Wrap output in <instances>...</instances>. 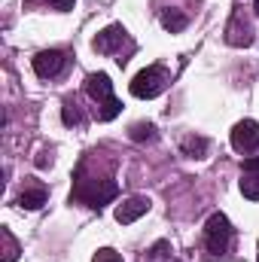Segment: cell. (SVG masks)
Returning a JSON list of instances; mask_svg holds the SVG:
<instances>
[{"label": "cell", "mask_w": 259, "mask_h": 262, "mask_svg": "<svg viewBox=\"0 0 259 262\" xmlns=\"http://www.w3.org/2000/svg\"><path fill=\"white\" fill-rule=\"evenodd\" d=\"M85 92H89V98L101 107V110H98V119H101V122H110V119H116V116L122 113V104L113 98V82H110L107 73H92L89 82H85Z\"/></svg>", "instance_id": "obj_1"}, {"label": "cell", "mask_w": 259, "mask_h": 262, "mask_svg": "<svg viewBox=\"0 0 259 262\" xmlns=\"http://www.w3.org/2000/svg\"><path fill=\"white\" fill-rule=\"evenodd\" d=\"M165 85H168V70L153 64V67H146V70H140L131 79V95L134 98H156V95L165 92Z\"/></svg>", "instance_id": "obj_2"}, {"label": "cell", "mask_w": 259, "mask_h": 262, "mask_svg": "<svg viewBox=\"0 0 259 262\" xmlns=\"http://www.w3.org/2000/svg\"><path fill=\"white\" fill-rule=\"evenodd\" d=\"M204 244L217 256L229 250V244H232V226H229L226 213H210V220L204 226Z\"/></svg>", "instance_id": "obj_3"}, {"label": "cell", "mask_w": 259, "mask_h": 262, "mask_svg": "<svg viewBox=\"0 0 259 262\" xmlns=\"http://www.w3.org/2000/svg\"><path fill=\"white\" fill-rule=\"evenodd\" d=\"M113 195H116L113 180H79V186H76V198L85 201L89 207H104Z\"/></svg>", "instance_id": "obj_4"}, {"label": "cell", "mask_w": 259, "mask_h": 262, "mask_svg": "<svg viewBox=\"0 0 259 262\" xmlns=\"http://www.w3.org/2000/svg\"><path fill=\"white\" fill-rule=\"evenodd\" d=\"M64 64H67V58H64V52H58V49H46V52L34 55V73L43 76V79L58 76L64 70Z\"/></svg>", "instance_id": "obj_5"}, {"label": "cell", "mask_w": 259, "mask_h": 262, "mask_svg": "<svg viewBox=\"0 0 259 262\" xmlns=\"http://www.w3.org/2000/svg\"><path fill=\"white\" fill-rule=\"evenodd\" d=\"M232 146H235L238 152H250V149H256L259 146V122H253V119L238 122V125L232 128Z\"/></svg>", "instance_id": "obj_6"}, {"label": "cell", "mask_w": 259, "mask_h": 262, "mask_svg": "<svg viewBox=\"0 0 259 262\" xmlns=\"http://www.w3.org/2000/svg\"><path fill=\"white\" fill-rule=\"evenodd\" d=\"M146 210H149V198L134 195V198L122 201V204L116 207V220H119V223H134V220H137V216H143Z\"/></svg>", "instance_id": "obj_7"}, {"label": "cell", "mask_w": 259, "mask_h": 262, "mask_svg": "<svg viewBox=\"0 0 259 262\" xmlns=\"http://www.w3.org/2000/svg\"><path fill=\"white\" fill-rule=\"evenodd\" d=\"M122 40H125V31H122L119 25H110L107 31H101V34L95 37V49H98V52H113Z\"/></svg>", "instance_id": "obj_8"}, {"label": "cell", "mask_w": 259, "mask_h": 262, "mask_svg": "<svg viewBox=\"0 0 259 262\" xmlns=\"http://www.w3.org/2000/svg\"><path fill=\"white\" fill-rule=\"evenodd\" d=\"M232 46H250L253 43V34H250V28L247 25H241V15H235V21H232V28H229V37H226Z\"/></svg>", "instance_id": "obj_9"}, {"label": "cell", "mask_w": 259, "mask_h": 262, "mask_svg": "<svg viewBox=\"0 0 259 262\" xmlns=\"http://www.w3.org/2000/svg\"><path fill=\"white\" fill-rule=\"evenodd\" d=\"M18 204H21V207H28V210L43 207V204H46V189H25V192L18 195Z\"/></svg>", "instance_id": "obj_10"}, {"label": "cell", "mask_w": 259, "mask_h": 262, "mask_svg": "<svg viewBox=\"0 0 259 262\" xmlns=\"http://www.w3.org/2000/svg\"><path fill=\"white\" fill-rule=\"evenodd\" d=\"M241 192H244V198H250V201H259V171H244Z\"/></svg>", "instance_id": "obj_11"}, {"label": "cell", "mask_w": 259, "mask_h": 262, "mask_svg": "<svg viewBox=\"0 0 259 262\" xmlns=\"http://www.w3.org/2000/svg\"><path fill=\"white\" fill-rule=\"evenodd\" d=\"M162 25H165V31L177 34V31L186 28V15H180L177 9H165V12H162Z\"/></svg>", "instance_id": "obj_12"}, {"label": "cell", "mask_w": 259, "mask_h": 262, "mask_svg": "<svg viewBox=\"0 0 259 262\" xmlns=\"http://www.w3.org/2000/svg\"><path fill=\"white\" fill-rule=\"evenodd\" d=\"M204 152H207V140H204V137H186V140H183V156L201 159Z\"/></svg>", "instance_id": "obj_13"}, {"label": "cell", "mask_w": 259, "mask_h": 262, "mask_svg": "<svg viewBox=\"0 0 259 262\" xmlns=\"http://www.w3.org/2000/svg\"><path fill=\"white\" fill-rule=\"evenodd\" d=\"M128 137L131 140H153V137H156V128H153L149 122H137V125L131 128Z\"/></svg>", "instance_id": "obj_14"}, {"label": "cell", "mask_w": 259, "mask_h": 262, "mask_svg": "<svg viewBox=\"0 0 259 262\" xmlns=\"http://www.w3.org/2000/svg\"><path fill=\"white\" fill-rule=\"evenodd\" d=\"M61 116H64V125H79V122H82V113H79V107H76L73 101L64 104V113H61Z\"/></svg>", "instance_id": "obj_15"}, {"label": "cell", "mask_w": 259, "mask_h": 262, "mask_svg": "<svg viewBox=\"0 0 259 262\" xmlns=\"http://www.w3.org/2000/svg\"><path fill=\"white\" fill-rule=\"evenodd\" d=\"M168 250H171V244L168 241H159L153 250H149V256H143V262H156V259H165L168 256Z\"/></svg>", "instance_id": "obj_16"}, {"label": "cell", "mask_w": 259, "mask_h": 262, "mask_svg": "<svg viewBox=\"0 0 259 262\" xmlns=\"http://www.w3.org/2000/svg\"><path fill=\"white\" fill-rule=\"evenodd\" d=\"M3 241H6V256H3V262H15V256H18V244L12 241L9 232H3Z\"/></svg>", "instance_id": "obj_17"}, {"label": "cell", "mask_w": 259, "mask_h": 262, "mask_svg": "<svg viewBox=\"0 0 259 262\" xmlns=\"http://www.w3.org/2000/svg\"><path fill=\"white\" fill-rule=\"evenodd\" d=\"M92 262H122V256H119L116 250L104 247V250H98V253H95V259H92Z\"/></svg>", "instance_id": "obj_18"}, {"label": "cell", "mask_w": 259, "mask_h": 262, "mask_svg": "<svg viewBox=\"0 0 259 262\" xmlns=\"http://www.w3.org/2000/svg\"><path fill=\"white\" fill-rule=\"evenodd\" d=\"M49 6H55V9L67 12V9H73V0H49Z\"/></svg>", "instance_id": "obj_19"}, {"label": "cell", "mask_w": 259, "mask_h": 262, "mask_svg": "<svg viewBox=\"0 0 259 262\" xmlns=\"http://www.w3.org/2000/svg\"><path fill=\"white\" fill-rule=\"evenodd\" d=\"M244 171H259V156H256V159H247V162H244Z\"/></svg>", "instance_id": "obj_20"}, {"label": "cell", "mask_w": 259, "mask_h": 262, "mask_svg": "<svg viewBox=\"0 0 259 262\" xmlns=\"http://www.w3.org/2000/svg\"><path fill=\"white\" fill-rule=\"evenodd\" d=\"M256 12H259V0H256Z\"/></svg>", "instance_id": "obj_21"}]
</instances>
